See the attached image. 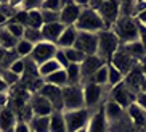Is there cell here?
Wrapping results in <instances>:
<instances>
[{
    "label": "cell",
    "instance_id": "59",
    "mask_svg": "<svg viewBox=\"0 0 146 132\" xmlns=\"http://www.w3.org/2000/svg\"><path fill=\"white\" fill-rule=\"evenodd\" d=\"M77 132H87V129H80V131H77Z\"/></svg>",
    "mask_w": 146,
    "mask_h": 132
},
{
    "label": "cell",
    "instance_id": "14",
    "mask_svg": "<svg viewBox=\"0 0 146 132\" xmlns=\"http://www.w3.org/2000/svg\"><path fill=\"white\" fill-rule=\"evenodd\" d=\"M80 13H82V8L76 3V2H66L63 10L60 11V23L63 26H66V27L74 26L77 23Z\"/></svg>",
    "mask_w": 146,
    "mask_h": 132
},
{
    "label": "cell",
    "instance_id": "25",
    "mask_svg": "<svg viewBox=\"0 0 146 132\" xmlns=\"http://www.w3.org/2000/svg\"><path fill=\"white\" fill-rule=\"evenodd\" d=\"M19 3H21V0H10V2H0V15L5 16L7 19H11V18L19 11Z\"/></svg>",
    "mask_w": 146,
    "mask_h": 132
},
{
    "label": "cell",
    "instance_id": "17",
    "mask_svg": "<svg viewBox=\"0 0 146 132\" xmlns=\"http://www.w3.org/2000/svg\"><path fill=\"white\" fill-rule=\"evenodd\" d=\"M145 77L146 76H145V72L141 71L140 64H137V66L124 77V84L132 90L133 94H138V92L141 90V85H143V82H145Z\"/></svg>",
    "mask_w": 146,
    "mask_h": 132
},
{
    "label": "cell",
    "instance_id": "37",
    "mask_svg": "<svg viewBox=\"0 0 146 132\" xmlns=\"http://www.w3.org/2000/svg\"><path fill=\"white\" fill-rule=\"evenodd\" d=\"M0 77L3 79L5 84L8 85V87H13V85L21 82V77L18 76V74H15V72H11L10 69H0Z\"/></svg>",
    "mask_w": 146,
    "mask_h": 132
},
{
    "label": "cell",
    "instance_id": "29",
    "mask_svg": "<svg viewBox=\"0 0 146 132\" xmlns=\"http://www.w3.org/2000/svg\"><path fill=\"white\" fill-rule=\"evenodd\" d=\"M18 45V39H15L5 27H0V47L3 50H15Z\"/></svg>",
    "mask_w": 146,
    "mask_h": 132
},
{
    "label": "cell",
    "instance_id": "53",
    "mask_svg": "<svg viewBox=\"0 0 146 132\" xmlns=\"http://www.w3.org/2000/svg\"><path fill=\"white\" fill-rule=\"evenodd\" d=\"M8 95L7 94H0V111L3 110V108H7V105H8Z\"/></svg>",
    "mask_w": 146,
    "mask_h": 132
},
{
    "label": "cell",
    "instance_id": "4",
    "mask_svg": "<svg viewBox=\"0 0 146 132\" xmlns=\"http://www.w3.org/2000/svg\"><path fill=\"white\" fill-rule=\"evenodd\" d=\"M85 108L82 85H64L63 87V113Z\"/></svg>",
    "mask_w": 146,
    "mask_h": 132
},
{
    "label": "cell",
    "instance_id": "32",
    "mask_svg": "<svg viewBox=\"0 0 146 132\" xmlns=\"http://www.w3.org/2000/svg\"><path fill=\"white\" fill-rule=\"evenodd\" d=\"M60 69H63L58 64V61L53 58V60H50V61H47V63H43V64H40L39 66V74H40V77L42 79H45V77H48L50 74H53V72H56V71H60Z\"/></svg>",
    "mask_w": 146,
    "mask_h": 132
},
{
    "label": "cell",
    "instance_id": "30",
    "mask_svg": "<svg viewBox=\"0 0 146 132\" xmlns=\"http://www.w3.org/2000/svg\"><path fill=\"white\" fill-rule=\"evenodd\" d=\"M43 81H45V84H53V85H58V87L63 89L64 85H68V76H66L64 69H60V71L50 74L48 77H45Z\"/></svg>",
    "mask_w": 146,
    "mask_h": 132
},
{
    "label": "cell",
    "instance_id": "12",
    "mask_svg": "<svg viewBox=\"0 0 146 132\" xmlns=\"http://www.w3.org/2000/svg\"><path fill=\"white\" fill-rule=\"evenodd\" d=\"M82 92H84V103H85L87 110H92L101 102V97H103L104 87L101 85H96L93 82H85L82 85Z\"/></svg>",
    "mask_w": 146,
    "mask_h": 132
},
{
    "label": "cell",
    "instance_id": "9",
    "mask_svg": "<svg viewBox=\"0 0 146 132\" xmlns=\"http://www.w3.org/2000/svg\"><path fill=\"white\" fill-rule=\"evenodd\" d=\"M109 97H111L112 102L117 103L120 108L127 110V108H129L132 103H135L137 94H133V92L124 84V82H120V84H117L116 87H112V89H111V92H109Z\"/></svg>",
    "mask_w": 146,
    "mask_h": 132
},
{
    "label": "cell",
    "instance_id": "52",
    "mask_svg": "<svg viewBox=\"0 0 146 132\" xmlns=\"http://www.w3.org/2000/svg\"><path fill=\"white\" fill-rule=\"evenodd\" d=\"M135 21L138 23V24H143V26H146V10L145 11H141L140 15H137V16L133 18Z\"/></svg>",
    "mask_w": 146,
    "mask_h": 132
},
{
    "label": "cell",
    "instance_id": "54",
    "mask_svg": "<svg viewBox=\"0 0 146 132\" xmlns=\"http://www.w3.org/2000/svg\"><path fill=\"white\" fill-rule=\"evenodd\" d=\"M8 90H10V87L5 84V81L2 79V77H0V94H7Z\"/></svg>",
    "mask_w": 146,
    "mask_h": 132
},
{
    "label": "cell",
    "instance_id": "43",
    "mask_svg": "<svg viewBox=\"0 0 146 132\" xmlns=\"http://www.w3.org/2000/svg\"><path fill=\"white\" fill-rule=\"evenodd\" d=\"M40 13H42L43 24L60 23V13H56V11H48V10H40Z\"/></svg>",
    "mask_w": 146,
    "mask_h": 132
},
{
    "label": "cell",
    "instance_id": "49",
    "mask_svg": "<svg viewBox=\"0 0 146 132\" xmlns=\"http://www.w3.org/2000/svg\"><path fill=\"white\" fill-rule=\"evenodd\" d=\"M138 36H140V42H141V45L145 47V52H146V26L138 24Z\"/></svg>",
    "mask_w": 146,
    "mask_h": 132
},
{
    "label": "cell",
    "instance_id": "11",
    "mask_svg": "<svg viewBox=\"0 0 146 132\" xmlns=\"http://www.w3.org/2000/svg\"><path fill=\"white\" fill-rule=\"evenodd\" d=\"M37 94L52 103L53 111H63V89L61 87L53 84H43Z\"/></svg>",
    "mask_w": 146,
    "mask_h": 132
},
{
    "label": "cell",
    "instance_id": "26",
    "mask_svg": "<svg viewBox=\"0 0 146 132\" xmlns=\"http://www.w3.org/2000/svg\"><path fill=\"white\" fill-rule=\"evenodd\" d=\"M50 132H68L63 111H53L52 113V116H50Z\"/></svg>",
    "mask_w": 146,
    "mask_h": 132
},
{
    "label": "cell",
    "instance_id": "34",
    "mask_svg": "<svg viewBox=\"0 0 146 132\" xmlns=\"http://www.w3.org/2000/svg\"><path fill=\"white\" fill-rule=\"evenodd\" d=\"M15 50L19 55V58H29L32 50H34V45L29 44L27 40H24V39H21V40H18V45L15 47Z\"/></svg>",
    "mask_w": 146,
    "mask_h": 132
},
{
    "label": "cell",
    "instance_id": "46",
    "mask_svg": "<svg viewBox=\"0 0 146 132\" xmlns=\"http://www.w3.org/2000/svg\"><path fill=\"white\" fill-rule=\"evenodd\" d=\"M10 71L15 72V74H18V76L21 77L23 72H24V60H23V58H19L18 61H15V63L10 66Z\"/></svg>",
    "mask_w": 146,
    "mask_h": 132
},
{
    "label": "cell",
    "instance_id": "31",
    "mask_svg": "<svg viewBox=\"0 0 146 132\" xmlns=\"http://www.w3.org/2000/svg\"><path fill=\"white\" fill-rule=\"evenodd\" d=\"M124 82V74L120 71H117L112 64L108 63V87H116L117 84Z\"/></svg>",
    "mask_w": 146,
    "mask_h": 132
},
{
    "label": "cell",
    "instance_id": "3",
    "mask_svg": "<svg viewBox=\"0 0 146 132\" xmlns=\"http://www.w3.org/2000/svg\"><path fill=\"white\" fill-rule=\"evenodd\" d=\"M119 47H120L119 39L111 29H104L101 32H98V50H96V55L101 60L109 63L111 58L114 56V53L119 50Z\"/></svg>",
    "mask_w": 146,
    "mask_h": 132
},
{
    "label": "cell",
    "instance_id": "44",
    "mask_svg": "<svg viewBox=\"0 0 146 132\" xmlns=\"http://www.w3.org/2000/svg\"><path fill=\"white\" fill-rule=\"evenodd\" d=\"M10 21H13V23H18V24H21L24 26V27H27L29 26V13L27 11H23V10H19V11L15 15Z\"/></svg>",
    "mask_w": 146,
    "mask_h": 132
},
{
    "label": "cell",
    "instance_id": "6",
    "mask_svg": "<svg viewBox=\"0 0 146 132\" xmlns=\"http://www.w3.org/2000/svg\"><path fill=\"white\" fill-rule=\"evenodd\" d=\"M98 15L101 16L106 29H111L120 18V2L116 0H101V5L98 8Z\"/></svg>",
    "mask_w": 146,
    "mask_h": 132
},
{
    "label": "cell",
    "instance_id": "22",
    "mask_svg": "<svg viewBox=\"0 0 146 132\" xmlns=\"http://www.w3.org/2000/svg\"><path fill=\"white\" fill-rule=\"evenodd\" d=\"M76 37H77V31L74 26H69L66 27L64 32L61 34L60 40L56 42V47L61 48V50H66V48H72L74 44H76Z\"/></svg>",
    "mask_w": 146,
    "mask_h": 132
},
{
    "label": "cell",
    "instance_id": "40",
    "mask_svg": "<svg viewBox=\"0 0 146 132\" xmlns=\"http://www.w3.org/2000/svg\"><path fill=\"white\" fill-rule=\"evenodd\" d=\"M18 60H19V55L16 53V50H7L3 60L0 63V69H10V66Z\"/></svg>",
    "mask_w": 146,
    "mask_h": 132
},
{
    "label": "cell",
    "instance_id": "47",
    "mask_svg": "<svg viewBox=\"0 0 146 132\" xmlns=\"http://www.w3.org/2000/svg\"><path fill=\"white\" fill-rule=\"evenodd\" d=\"M55 60L58 61V64H60L63 69H66L69 66V61H68V58H66L64 52L61 50V48H58V52H56V55H55Z\"/></svg>",
    "mask_w": 146,
    "mask_h": 132
},
{
    "label": "cell",
    "instance_id": "56",
    "mask_svg": "<svg viewBox=\"0 0 146 132\" xmlns=\"http://www.w3.org/2000/svg\"><path fill=\"white\" fill-rule=\"evenodd\" d=\"M7 23H8V19H7V18L5 16H2V15H0V27H2V26H7Z\"/></svg>",
    "mask_w": 146,
    "mask_h": 132
},
{
    "label": "cell",
    "instance_id": "13",
    "mask_svg": "<svg viewBox=\"0 0 146 132\" xmlns=\"http://www.w3.org/2000/svg\"><path fill=\"white\" fill-rule=\"evenodd\" d=\"M106 61L101 60L98 55H92V56H87L85 60L80 63V74H82V82H88L90 77L93 76L95 72L101 69L103 66H106Z\"/></svg>",
    "mask_w": 146,
    "mask_h": 132
},
{
    "label": "cell",
    "instance_id": "28",
    "mask_svg": "<svg viewBox=\"0 0 146 132\" xmlns=\"http://www.w3.org/2000/svg\"><path fill=\"white\" fill-rule=\"evenodd\" d=\"M68 76V85H80L82 74H80V64H69L64 69Z\"/></svg>",
    "mask_w": 146,
    "mask_h": 132
},
{
    "label": "cell",
    "instance_id": "2",
    "mask_svg": "<svg viewBox=\"0 0 146 132\" xmlns=\"http://www.w3.org/2000/svg\"><path fill=\"white\" fill-rule=\"evenodd\" d=\"M111 31L117 36L120 45L140 40V36H138V24L133 18H119L116 21V24L111 27Z\"/></svg>",
    "mask_w": 146,
    "mask_h": 132
},
{
    "label": "cell",
    "instance_id": "23",
    "mask_svg": "<svg viewBox=\"0 0 146 132\" xmlns=\"http://www.w3.org/2000/svg\"><path fill=\"white\" fill-rule=\"evenodd\" d=\"M31 132H50V116H34L29 121Z\"/></svg>",
    "mask_w": 146,
    "mask_h": 132
},
{
    "label": "cell",
    "instance_id": "16",
    "mask_svg": "<svg viewBox=\"0 0 146 132\" xmlns=\"http://www.w3.org/2000/svg\"><path fill=\"white\" fill-rule=\"evenodd\" d=\"M103 110H104V116H106V119H108V126L122 123V119L127 116V111H125L124 108H120L119 105L114 103L112 100L106 102V105L103 107Z\"/></svg>",
    "mask_w": 146,
    "mask_h": 132
},
{
    "label": "cell",
    "instance_id": "1",
    "mask_svg": "<svg viewBox=\"0 0 146 132\" xmlns=\"http://www.w3.org/2000/svg\"><path fill=\"white\" fill-rule=\"evenodd\" d=\"M74 27L77 32H93V34H98V32L106 29L98 11L90 8H82L80 16H79L77 23L74 24Z\"/></svg>",
    "mask_w": 146,
    "mask_h": 132
},
{
    "label": "cell",
    "instance_id": "21",
    "mask_svg": "<svg viewBox=\"0 0 146 132\" xmlns=\"http://www.w3.org/2000/svg\"><path fill=\"white\" fill-rule=\"evenodd\" d=\"M16 123V115L11 108H3L0 111V132H13Z\"/></svg>",
    "mask_w": 146,
    "mask_h": 132
},
{
    "label": "cell",
    "instance_id": "41",
    "mask_svg": "<svg viewBox=\"0 0 146 132\" xmlns=\"http://www.w3.org/2000/svg\"><path fill=\"white\" fill-rule=\"evenodd\" d=\"M19 10L23 11H34V10H42V0H21Z\"/></svg>",
    "mask_w": 146,
    "mask_h": 132
},
{
    "label": "cell",
    "instance_id": "39",
    "mask_svg": "<svg viewBox=\"0 0 146 132\" xmlns=\"http://www.w3.org/2000/svg\"><path fill=\"white\" fill-rule=\"evenodd\" d=\"M5 29L8 31V32L13 36L15 39H18V40H21L23 36H24V26L18 24V23L8 21V23H7V26H5Z\"/></svg>",
    "mask_w": 146,
    "mask_h": 132
},
{
    "label": "cell",
    "instance_id": "8",
    "mask_svg": "<svg viewBox=\"0 0 146 132\" xmlns=\"http://www.w3.org/2000/svg\"><path fill=\"white\" fill-rule=\"evenodd\" d=\"M56 52H58V47H56L55 44H50V42H47V40H43V42L34 45V50H32L29 58L34 61L37 66H40V64L53 60L55 55H56Z\"/></svg>",
    "mask_w": 146,
    "mask_h": 132
},
{
    "label": "cell",
    "instance_id": "38",
    "mask_svg": "<svg viewBox=\"0 0 146 132\" xmlns=\"http://www.w3.org/2000/svg\"><path fill=\"white\" fill-rule=\"evenodd\" d=\"M27 27H32V29H42L43 27V19H42L40 10L29 11V26Z\"/></svg>",
    "mask_w": 146,
    "mask_h": 132
},
{
    "label": "cell",
    "instance_id": "5",
    "mask_svg": "<svg viewBox=\"0 0 146 132\" xmlns=\"http://www.w3.org/2000/svg\"><path fill=\"white\" fill-rule=\"evenodd\" d=\"M64 123H66V131L68 132H77L80 129H85L88 121H90V110L82 108V110H74V111H64Z\"/></svg>",
    "mask_w": 146,
    "mask_h": 132
},
{
    "label": "cell",
    "instance_id": "48",
    "mask_svg": "<svg viewBox=\"0 0 146 132\" xmlns=\"http://www.w3.org/2000/svg\"><path fill=\"white\" fill-rule=\"evenodd\" d=\"M146 10V0H137L133 2V18Z\"/></svg>",
    "mask_w": 146,
    "mask_h": 132
},
{
    "label": "cell",
    "instance_id": "36",
    "mask_svg": "<svg viewBox=\"0 0 146 132\" xmlns=\"http://www.w3.org/2000/svg\"><path fill=\"white\" fill-rule=\"evenodd\" d=\"M63 52H64V55H66V58H68L69 64H80L82 61L87 58L82 52L76 50L74 47L72 48H66V50H63Z\"/></svg>",
    "mask_w": 146,
    "mask_h": 132
},
{
    "label": "cell",
    "instance_id": "15",
    "mask_svg": "<svg viewBox=\"0 0 146 132\" xmlns=\"http://www.w3.org/2000/svg\"><path fill=\"white\" fill-rule=\"evenodd\" d=\"M27 103H29L34 116H52V113H53L52 103L39 94H32Z\"/></svg>",
    "mask_w": 146,
    "mask_h": 132
},
{
    "label": "cell",
    "instance_id": "42",
    "mask_svg": "<svg viewBox=\"0 0 146 132\" xmlns=\"http://www.w3.org/2000/svg\"><path fill=\"white\" fill-rule=\"evenodd\" d=\"M64 3L66 2H63V0H45V2H42V10L60 13L63 10V7H64Z\"/></svg>",
    "mask_w": 146,
    "mask_h": 132
},
{
    "label": "cell",
    "instance_id": "19",
    "mask_svg": "<svg viewBox=\"0 0 146 132\" xmlns=\"http://www.w3.org/2000/svg\"><path fill=\"white\" fill-rule=\"evenodd\" d=\"M66 26H63L61 23H52V24H43L42 31V36H43V40H47L50 44H55L60 40L61 34L64 32Z\"/></svg>",
    "mask_w": 146,
    "mask_h": 132
},
{
    "label": "cell",
    "instance_id": "7",
    "mask_svg": "<svg viewBox=\"0 0 146 132\" xmlns=\"http://www.w3.org/2000/svg\"><path fill=\"white\" fill-rule=\"evenodd\" d=\"M74 48L82 52L85 56L96 55V50H98V34H93V32H77Z\"/></svg>",
    "mask_w": 146,
    "mask_h": 132
},
{
    "label": "cell",
    "instance_id": "27",
    "mask_svg": "<svg viewBox=\"0 0 146 132\" xmlns=\"http://www.w3.org/2000/svg\"><path fill=\"white\" fill-rule=\"evenodd\" d=\"M120 47L124 48L127 53H129L130 56H133L135 60H141L143 56L146 55V52H145V47L141 45V42L140 40H137V42H130V44H125V45H120Z\"/></svg>",
    "mask_w": 146,
    "mask_h": 132
},
{
    "label": "cell",
    "instance_id": "10",
    "mask_svg": "<svg viewBox=\"0 0 146 132\" xmlns=\"http://www.w3.org/2000/svg\"><path fill=\"white\" fill-rule=\"evenodd\" d=\"M109 64H112V66H114L117 71L122 72V74H124V77H125L138 64V60H135V58H133V56H130L122 47H119V50H117L116 53H114V56L111 58Z\"/></svg>",
    "mask_w": 146,
    "mask_h": 132
},
{
    "label": "cell",
    "instance_id": "18",
    "mask_svg": "<svg viewBox=\"0 0 146 132\" xmlns=\"http://www.w3.org/2000/svg\"><path fill=\"white\" fill-rule=\"evenodd\" d=\"M87 132H109V126H108V119L104 116V110L100 108L98 111H95L90 116V121L87 124Z\"/></svg>",
    "mask_w": 146,
    "mask_h": 132
},
{
    "label": "cell",
    "instance_id": "24",
    "mask_svg": "<svg viewBox=\"0 0 146 132\" xmlns=\"http://www.w3.org/2000/svg\"><path fill=\"white\" fill-rule=\"evenodd\" d=\"M24 60V72H23L21 79L24 77V82L27 81H34V79H39L40 74H39V66L31 60V58H23Z\"/></svg>",
    "mask_w": 146,
    "mask_h": 132
},
{
    "label": "cell",
    "instance_id": "33",
    "mask_svg": "<svg viewBox=\"0 0 146 132\" xmlns=\"http://www.w3.org/2000/svg\"><path fill=\"white\" fill-rule=\"evenodd\" d=\"M24 40H27L32 45H37V44L43 42V36L40 29H32V27H24V36H23Z\"/></svg>",
    "mask_w": 146,
    "mask_h": 132
},
{
    "label": "cell",
    "instance_id": "57",
    "mask_svg": "<svg viewBox=\"0 0 146 132\" xmlns=\"http://www.w3.org/2000/svg\"><path fill=\"white\" fill-rule=\"evenodd\" d=\"M5 53H7V50H3V48L0 47V63H2V60H3V56H5Z\"/></svg>",
    "mask_w": 146,
    "mask_h": 132
},
{
    "label": "cell",
    "instance_id": "50",
    "mask_svg": "<svg viewBox=\"0 0 146 132\" xmlns=\"http://www.w3.org/2000/svg\"><path fill=\"white\" fill-rule=\"evenodd\" d=\"M135 103H137V105H140L143 110H146V94H143V92H138V94H137V98H135Z\"/></svg>",
    "mask_w": 146,
    "mask_h": 132
},
{
    "label": "cell",
    "instance_id": "55",
    "mask_svg": "<svg viewBox=\"0 0 146 132\" xmlns=\"http://www.w3.org/2000/svg\"><path fill=\"white\" fill-rule=\"evenodd\" d=\"M138 64H140V68H141V71L145 72V76H146V55L143 56L141 60L138 61Z\"/></svg>",
    "mask_w": 146,
    "mask_h": 132
},
{
    "label": "cell",
    "instance_id": "20",
    "mask_svg": "<svg viewBox=\"0 0 146 132\" xmlns=\"http://www.w3.org/2000/svg\"><path fill=\"white\" fill-rule=\"evenodd\" d=\"M125 111H127V116H129L130 123H133L137 127H145L146 126V110H143L140 105L132 103Z\"/></svg>",
    "mask_w": 146,
    "mask_h": 132
},
{
    "label": "cell",
    "instance_id": "35",
    "mask_svg": "<svg viewBox=\"0 0 146 132\" xmlns=\"http://www.w3.org/2000/svg\"><path fill=\"white\" fill-rule=\"evenodd\" d=\"M88 82H93V84H96V85L106 87V85H108V64L95 72L93 76L90 77V81H88ZM84 84H85V82H84Z\"/></svg>",
    "mask_w": 146,
    "mask_h": 132
},
{
    "label": "cell",
    "instance_id": "58",
    "mask_svg": "<svg viewBox=\"0 0 146 132\" xmlns=\"http://www.w3.org/2000/svg\"><path fill=\"white\" fill-rule=\"evenodd\" d=\"M140 92H143V94H146V77H145V82H143V85H141V90Z\"/></svg>",
    "mask_w": 146,
    "mask_h": 132
},
{
    "label": "cell",
    "instance_id": "51",
    "mask_svg": "<svg viewBox=\"0 0 146 132\" xmlns=\"http://www.w3.org/2000/svg\"><path fill=\"white\" fill-rule=\"evenodd\" d=\"M13 132H31L29 124H26V123H16V126H15V131H13Z\"/></svg>",
    "mask_w": 146,
    "mask_h": 132
},
{
    "label": "cell",
    "instance_id": "45",
    "mask_svg": "<svg viewBox=\"0 0 146 132\" xmlns=\"http://www.w3.org/2000/svg\"><path fill=\"white\" fill-rule=\"evenodd\" d=\"M120 18H133V2H120Z\"/></svg>",
    "mask_w": 146,
    "mask_h": 132
}]
</instances>
